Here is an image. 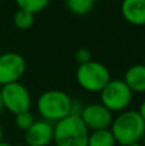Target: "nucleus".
Listing matches in <instances>:
<instances>
[{"instance_id": "obj_1", "label": "nucleus", "mask_w": 145, "mask_h": 146, "mask_svg": "<svg viewBox=\"0 0 145 146\" xmlns=\"http://www.w3.org/2000/svg\"><path fill=\"white\" fill-rule=\"evenodd\" d=\"M110 132L116 144L128 146L143 140L145 133V122L135 110H125L120 113L110 124Z\"/></svg>"}, {"instance_id": "obj_2", "label": "nucleus", "mask_w": 145, "mask_h": 146, "mask_svg": "<svg viewBox=\"0 0 145 146\" xmlns=\"http://www.w3.org/2000/svg\"><path fill=\"white\" fill-rule=\"evenodd\" d=\"M72 99L61 90H49L43 92L36 101L37 111L44 121L57 123L71 114Z\"/></svg>"}, {"instance_id": "obj_3", "label": "nucleus", "mask_w": 145, "mask_h": 146, "mask_svg": "<svg viewBox=\"0 0 145 146\" xmlns=\"http://www.w3.org/2000/svg\"><path fill=\"white\" fill-rule=\"evenodd\" d=\"M89 133L80 117L68 115L54 124L53 141L57 146H87Z\"/></svg>"}, {"instance_id": "obj_4", "label": "nucleus", "mask_w": 145, "mask_h": 146, "mask_svg": "<svg viewBox=\"0 0 145 146\" xmlns=\"http://www.w3.org/2000/svg\"><path fill=\"white\" fill-rule=\"evenodd\" d=\"M76 80L80 87L89 92H100L110 81V73L104 64L91 60L78 66Z\"/></svg>"}, {"instance_id": "obj_5", "label": "nucleus", "mask_w": 145, "mask_h": 146, "mask_svg": "<svg viewBox=\"0 0 145 146\" xmlns=\"http://www.w3.org/2000/svg\"><path fill=\"white\" fill-rule=\"evenodd\" d=\"M132 100V91L123 80H110L109 83L100 91V104L113 111H125Z\"/></svg>"}, {"instance_id": "obj_6", "label": "nucleus", "mask_w": 145, "mask_h": 146, "mask_svg": "<svg viewBox=\"0 0 145 146\" xmlns=\"http://www.w3.org/2000/svg\"><path fill=\"white\" fill-rule=\"evenodd\" d=\"M1 92L3 109H7L9 113L18 115L25 111H30L31 95L28 90L21 82H14L0 87Z\"/></svg>"}, {"instance_id": "obj_7", "label": "nucleus", "mask_w": 145, "mask_h": 146, "mask_svg": "<svg viewBox=\"0 0 145 146\" xmlns=\"http://www.w3.org/2000/svg\"><path fill=\"white\" fill-rule=\"evenodd\" d=\"M26 71V62L21 54L8 51L0 55V87L14 83L22 78Z\"/></svg>"}, {"instance_id": "obj_8", "label": "nucleus", "mask_w": 145, "mask_h": 146, "mask_svg": "<svg viewBox=\"0 0 145 146\" xmlns=\"http://www.w3.org/2000/svg\"><path fill=\"white\" fill-rule=\"evenodd\" d=\"M80 118L87 129L99 131V129H108L113 122V113H110L105 106L100 103H94L85 105Z\"/></svg>"}, {"instance_id": "obj_9", "label": "nucleus", "mask_w": 145, "mask_h": 146, "mask_svg": "<svg viewBox=\"0 0 145 146\" xmlns=\"http://www.w3.org/2000/svg\"><path fill=\"white\" fill-rule=\"evenodd\" d=\"M54 136V126L49 122L35 121L33 124L26 131L25 141L27 146H48L51 144Z\"/></svg>"}, {"instance_id": "obj_10", "label": "nucleus", "mask_w": 145, "mask_h": 146, "mask_svg": "<svg viewBox=\"0 0 145 146\" xmlns=\"http://www.w3.org/2000/svg\"><path fill=\"white\" fill-rule=\"evenodd\" d=\"M121 13L131 25L145 26V0H125L121 4Z\"/></svg>"}, {"instance_id": "obj_11", "label": "nucleus", "mask_w": 145, "mask_h": 146, "mask_svg": "<svg viewBox=\"0 0 145 146\" xmlns=\"http://www.w3.org/2000/svg\"><path fill=\"white\" fill-rule=\"evenodd\" d=\"M123 82L134 92H145V66L135 64L125 72Z\"/></svg>"}, {"instance_id": "obj_12", "label": "nucleus", "mask_w": 145, "mask_h": 146, "mask_svg": "<svg viewBox=\"0 0 145 146\" xmlns=\"http://www.w3.org/2000/svg\"><path fill=\"white\" fill-rule=\"evenodd\" d=\"M116 140L110 129H99L89 133L87 146H114Z\"/></svg>"}, {"instance_id": "obj_13", "label": "nucleus", "mask_w": 145, "mask_h": 146, "mask_svg": "<svg viewBox=\"0 0 145 146\" xmlns=\"http://www.w3.org/2000/svg\"><path fill=\"white\" fill-rule=\"evenodd\" d=\"M67 9L76 15H85L92 10L95 5L94 0H68L66 3Z\"/></svg>"}, {"instance_id": "obj_14", "label": "nucleus", "mask_w": 145, "mask_h": 146, "mask_svg": "<svg viewBox=\"0 0 145 146\" xmlns=\"http://www.w3.org/2000/svg\"><path fill=\"white\" fill-rule=\"evenodd\" d=\"M49 5L48 0H18L17 7L18 9L25 10L30 14L35 15L36 13H40Z\"/></svg>"}, {"instance_id": "obj_15", "label": "nucleus", "mask_w": 145, "mask_h": 146, "mask_svg": "<svg viewBox=\"0 0 145 146\" xmlns=\"http://www.w3.org/2000/svg\"><path fill=\"white\" fill-rule=\"evenodd\" d=\"M13 22H14L15 27L19 28V30H28L35 22V15L30 14L25 10L18 9L15 12L14 17H13Z\"/></svg>"}, {"instance_id": "obj_16", "label": "nucleus", "mask_w": 145, "mask_h": 146, "mask_svg": "<svg viewBox=\"0 0 145 146\" xmlns=\"http://www.w3.org/2000/svg\"><path fill=\"white\" fill-rule=\"evenodd\" d=\"M14 122H15V126H17L18 129L26 132L33 124L35 118H33L31 111H25V113H21V114H18V115H15Z\"/></svg>"}, {"instance_id": "obj_17", "label": "nucleus", "mask_w": 145, "mask_h": 146, "mask_svg": "<svg viewBox=\"0 0 145 146\" xmlns=\"http://www.w3.org/2000/svg\"><path fill=\"white\" fill-rule=\"evenodd\" d=\"M74 59L76 62L81 66V64H86L89 62H91V53L89 49L86 48H80L77 49V51L74 53Z\"/></svg>"}, {"instance_id": "obj_18", "label": "nucleus", "mask_w": 145, "mask_h": 146, "mask_svg": "<svg viewBox=\"0 0 145 146\" xmlns=\"http://www.w3.org/2000/svg\"><path fill=\"white\" fill-rule=\"evenodd\" d=\"M84 108L85 106L82 105L81 100H78V99H73V100H72V104H71V114H69V115L81 117Z\"/></svg>"}, {"instance_id": "obj_19", "label": "nucleus", "mask_w": 145, "mask_h": 146, "mask_svg": "<svg viewBox=\"0 0 145 146\" xmlns=\"http://www.w3.org/2000/svg\"><path fill=\"white\" fill-rule=\"evenodd\" d=\"M139 114H140V117L143 118V121L145 122V100H143V103L140 104V108H139Z\"/></svg>"}, {"instance_id": "obj_20", "label": "nucleus", "mask_w": 145, "mask_h": 146, "mask_svg": "<svg viewBox=\"0 0 145 146\" xmlns=\"http://www.w3.org/2000/svg\"><path fill=\"white\" fill-rule=\"evenodd\" d=\"M0 146H12V145H10V144H8V142L1 141V142H0Z\"/></svg>"}, {"instance_id": "obj_21", "label": "nucleus", "mask_w": 145, "mask_h": 146, "mask_svg": "<svg viewBox=\"0 0 145 146\" xmlns=\"http://www.w3.org/2000/svg\"><path fill=\"white\" fill-rule=\"evenodd\" d=\"M3 141V128H1V126H0V142Z\"/></svg>"}, {"instance_id": "obj_22", "label": "nucleus", "mask_w": 145, "mask_h": 146, "mask_svg": "<svg viewBox=\"0 0 145 146\" xmlns=\"http://www.w3.org/2000/svg\"><path fill=\"white\" fill-rule=\"evenodd\" d=\"M3 110V104H1V92H0V113Z\"/></svg>"}, {"instance_id": "obj_23", "label": "nucleus", "mask_w": 145, "mask_h": 146, "mask_svg": "<svg viewBox=\"0 0 145 146\" xmlns=\"http://www.w3.org/2000/svg\"><path fill=\"white\" fill-rule=\"evenodd\" d=\"M128 146H144V145L140 144V142H136V144H131V145H128Z\"/></svg>"}, {"instance_id": "obj_24", "label": "nucleus", "mask_w": 145, "mask_h": 146, "mask_svg": "<svg viewBox=\"0 0 145 146\" xmlns=\"http://www.w3.org/2000/svg\"><path fill=\"white\" fill-rule=\"evenodd\" d=\"M143 141H144V145H145V133H144V136H143Z\"/></svg>"}]
</instances>
